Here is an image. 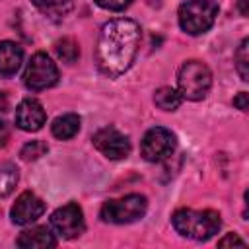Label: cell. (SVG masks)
Segmentation results:
<instances>
[{
  "label": "cell",
  "mask_w": 249,
  "mask_h": 249,
  "mask_svg": "<svg viewBox=\"0 0 249 249\" xmlns=\"http://www.w3.org/2000/svg\"><path fill=\"white\" fill-rule=\"evenodd\" d=\"M140 25L128 18H117L103 23L97 47H95V62L103 76L117 78L124 74L140 47Z\"/></svg>",
  "instance_id": "obj_1"
},
{
  "label": "cell",
  "mask_w": 249,
  "mask_h": 249,
  "mask_svg": "<svg viewBox=\"0 0 249 249\" xmlns=\"http://www.w3.org/2000/svg\"><path fill=\"white\" fill-rule=\"evenodd\" d=\"M171 224L177 233L195 241H206L214 233H218L222 226V218L216 210H193L179 208L171 216Z\"/></svg>",
  "instance_id": "obj_2"
},
{
  "label": "cell",
  "mask_w": 249,
  "mask_h": 249,
  "mask_svg": "<svg viewBox=\"0 0 249 249\" xmlns=\"http://www.w3.org/2000/svg\"><path fill=\"white\" fill-rule=\"evenodd\" d=\"M212 86V72L200 60H187L177 72V91L183 99L200 101L208 95Z\"/></svg>",
  "instance_id": "obj_3"
},
{
  "label": "cell",
  "mask_w": 249,
  "mask_h": 249,
  "mask_svg": "<svg viewBox=\"0 0 249 249\" xmlns=\"http://www.w3.org/2000/svg\"><path fill=\"white\" fill-rule=\"evenodd\" d=\"M218 4L214 0H187L179 6V25L189 35L206 33L218 16Z\"/></svg>",
  "instance_id": "obj_4"
},
{
  "label": "cell",
  "mask_w": 249,
  "mask_h": 249,
  "mask_svg": "<svg viewBox=\"0 0 249 249\" xmlns=\"http://www.w3.org/2000/svg\"><path fill=\"white\" fill-rule=\"evenodd\" d=\"M148 210V200L144 195H126L121 198H111L101 206V220L109 224H132L140 220Z\"/></svg>",
  "instance_id": "obj_5"
},
{
  "label": "cell",
  "mask_w": 249,
  "mask_h": 249,
  "mask_svg": "<svg viewBox=\"0 0 249 249\" xmlns=\"http://www.w3.org/2000/svg\"><path fill=\"white\" fill-rule=\"evenodd\" d=\"M56 82H58L56 64L51 60V56L47 53H35L23 72L25 88L31 91H41V89L53 88Z\"/></svg>",
  "instance_id": "obj_6"
},
{
  "label": "cell",
  "mask_w": 249,
  "mask_h": 249,
  "mask_svg": "<svg viewBox=\"0 0 249 249\" xmlns=\"http://www.w3.org/2000/svg\"><path fill=\"white\" fill-rule=\"evenodd\" d=\"M175 144H177V140L171 130H167L163 126H154L144 134V138L140 142V154L146 161L156 163V161L169 158L175 150Z\"/></svg>",
  "instance_id": "obj_7"
},
{
  "label": "cell",
  "mask_w": 249,
  "mask_h": 249,
  "mask_svg": "<svg viewBox=\"0 0 249 249\" xmlns=\"http://www.w3.org/2000/svg\"><path fill=\"white\" fill-rule=\"evenodd\" d=\"M51 226L64 239L80 237L84 233V230H86L84 212L76 202H68V204L56 208L51 214Z\"/></svg>",
  "instance_id": "obj_8"
},
{
  "label": "cell",
  "mask_w": 249,
  "mask_h": 249,
  "mask_svg": "<svg viewBox=\"0 0 249 249\" xmlns=\"http://www.w3.org/2000/svg\"><path fill=\"white\" fill-rule=\"evenodd\" d=\"M93 146L109 160H123L130 154V140L113 126H105L93 134Z\"/></svg>",
  "instance_id": "obj_9"
},
{
  "label": "cell",
  "mask_w": 249,
  "mask_h": 249,
  "mask_svg": "<svg viewBox=\"0 0 249 249\" xmlns=\"http://www.w3.org/2000/svg\"><path fill=\"white\" fill-rule=\"evenodd\" d=\"M45 212V202L43 198H39L35 193L31 191H25L21 193L18 198H16V204L12 206L10 210V216H12V222L18 224V226H25V224H31L35 222L37 218H41Z\"/></svg>",
  "instance_id": "obj_10"
},
{
  "label": "cell",
  "mask_w": 249,
  "mask_h": 249,
  "mask_svg": "<svg viewBox=\"0 0 249 249\" xmlns=\"http://www.w3.org/2000/svg\"><path fill=\"white\" fill-rule=\"evenodd\" d=\"M45 121L47 113L37 99H23L16 107V124L25 132H37L39 128H43Z\"/></svg>",
  "instance_id": "obj_11"
},
{
  "label": "cell",
  "mask_w": 249,
  "mask_h": 249,
  "mask_svg": "<svg viewBox=\"0 0 249 249\" xmlns=\"http://www.w3.org/2000/svg\"><path fill=\"white\" fill-rule=\"evenodd\" d=\"M16 243L21 249H47V247H56L54 235L45 226H35L31 230L21 231Z\"/></svg>",
  "instance_id": "obj_12"
},
{
  "label": "cell",
  "mask_w": 249,
  "mask_h": 249,
  "mask_svg": "<svg viewBox=\"0 0 249 249\" xmlns=\"http://www.w3.org/2000/svg\"><path fill=\"white\" fill-rule=\"evenodd\" d=\"M23 62V49L14 41H0V76H14Z\"/></svg>",
  "instance_id": "obj_13"
},
{
  "label": "cell",
  "mask_w": 249,
  "mask_h": 249,
  "mask_svg": "<svg viewBox=\"0 0 249 249\" xmlns=\"http://www.w3.org/2000/svg\"><path fill=\"white\" fill-rule=\"evenodd\" d=\"M80 130V117L76 113H64L56 117L51 124V132L58 140H70L78 134Z\"/></svg>",
  "instance_id": "obj_14"
},
{
  "label": "cell",
  "mask_w": 249,
  "mask_h": 249,
  "mask_svg": "<svg viewBox=\"0 0 249 249\" xmlns=\"http://www.w3.org/2000/svg\"><path fill=\"white\" fill-rule=\"evenodd\" d=\"M33 6L51 19H62L74 6L72 0H31Z\"/></svg>",
  "instance_id": "obj_15"
},
{
  "label": "cell",
  "mask_w": 249,
  "mask_h": 249,
  "mask_svg": "<svg viewBox=\"0 0 249 249\" xmlns=\"http://www.w3.org/2000/svg\"><path fill=\"white\" fill-rule=\"evenodd\" d=\"M181 101H183L181 93L177 89L169 88V86H163V88L156 89V93H154V103L160 109H163V111H175V109H179Z\"/></svg>",
  "instance_id": "obj_16"
},
{
  "label": "cell",
  "mask_w": 249,
  "mask_h": 249,
  "mask_svg": "<svg viewBox=\"0 0 249 249\" xmlns=\"http://www.w3.org/2000/svg\"><path fill=\"white\" fill-rule=\"evenodd\" d=\"M54 51H56V56L66 64H74L78 60V56H80V47L72 37L58 39L54 43Z\"/></svg>",
  "instance_id": "obj_17"
},
{
  "label": "cell",
  "mask_w": 249,
  "mask_h": 249,
  "mask_svg": "<svg viewBox=\"0 0 249 249\" xmlns=\"http://www.w3.org/2000/svg\"><path fill=\"white\" fill-rule=\"evenodd\" d=\"M18 185V167L12 163L0 165V198L8 196Z\"/></svg>",
  "instance_id": "obj_18"
},
{
  "label": "cell",
  "mask_w": 249,
  "mask_h": 249,
  "mask_svg": "<svg viewBox=\"0 0 249 249\" xmlns=\"http://www.w3.org/2000/svg\"><path fill=\"white\" fill-rule=\"evenodd\" d=\"M247 45H249V41H247V39H243V41L239 43V47H237L235 54H233L237 74H239V78H241L243 82H247V80H249V53H247Z\"/></svg>",
  "instance_id": "obj_19"
},
{
  "label": "cell",
  "mask_w": 249,
  "mask_h": 249,
  "mask_svg": "<svg viewBox=\"0 0 249 249\" xmlns=\"http://www.w3.org/2000/svg\"><path fill=\"white\" fill-rule=\"evenodd\" d=\"M47 152H49L47 142H43V140H31V142H27V144L21 148L19 156H21L25 161H33V160H39L41 156H45Z\"/></svg>",
  "instance_id": "obj_20"
},
{
  "label": "cell",
  "mask_w": 249,
  "mask_h": 249,
  "mask_svg": "<svg viewBox=\"0 0 249 249\" xmlns=\"http://www.w3.org/2000/svg\"><path fill=\"white\" fill-rule=\"evenodd\" d=\"M99 8L109 10V12H123L124 8H128L132 4V0H93Z\"/></svg>",
  "instance_id": "obj_21"
},
{
  "label": "cell",
  "mask_w": 249,
  "mask_h": 249,
  "mask_svg": "<svg viewBox=\"0 0 249 249\" xmlns=\"http://www.w3.org/2000/svg\"><path fill=\"white\" fill-rule=\"evenodd\" d=\"M228 245H239V247H243V245H245V241H243L237 233H228L226 237L218 239V247H228Z\"/></svg>",
  "instance_id": "obj_22"
},
{
  "label": "cell",
  "mask_w": 249,
  "mask_h": 249,
  "mask_svg": "<svg viewBox=\"0 0 249 249\" xmlns=\"http://www.w3.org/2000/svg\"><path fill=\"white\" fill-rule=\"evenodd\" d=\"M233 105H235L239 111H247V109H249V95H247L245 91L237 93V95L233 97Z\"/></svg>",
  "instance_id": "obj_23"
},
{
  "label": "cell",
  "mask_w": 249,
  "mask_h": 249,
  "mask_svg": "<svg viewBox=\"0 0 249 249\" xmlns=\"http://www.w3.org/2000/svg\"><path fill=\"white\" fill-rule=\"evenodd\" d=\"M8 140H10V128H8V124L4 121H0V148L6 146Z\"/></svg>",
  "instance_id": "obj_24"
},
{
  "label": "cell",
  "mask_w": 249,
  "mask_h": 249,
  "mask_svg": "<svg viewBox=\"0 0 249 249\" xmlns=\"http://www.w3.org/2000/svg\"><path fill=\"white\" fill-rule=\"evenodd\" d=\"M0 109H6V99H4L2 93H0Z\"/></svg>",
  "instance_id": "obj_25"
}]
</instances>
